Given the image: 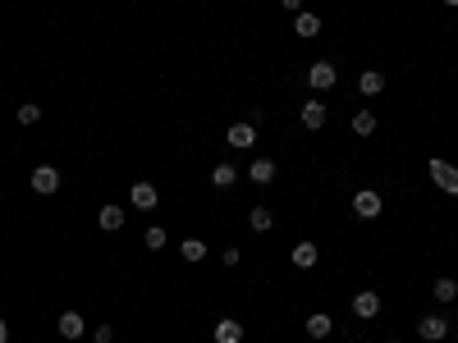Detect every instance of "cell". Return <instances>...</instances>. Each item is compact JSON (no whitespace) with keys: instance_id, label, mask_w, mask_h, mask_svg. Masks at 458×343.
<instances>
[{"instance_id":"cell-1","label":"cell","mask_w":458,"mask_h":343,"mask_svg":"<svg viewBox=\"0 0 458 343\" xmlns=\"http://www.w3.org/2000/svg\"><path fill=\"white\" fill-rule=\"evenodd\" d=\"M426 174H431V183L440 192H450V197H458V165H450V161H426Z\"/></svg>"},{"instance_id":"cell-2","label":"cell","mask_w":458,"mask_h":343,"mask_svg":"<svg viewBox=\"0 0 458 343\" xmlns=\"http://www.w3.org/2000/svg\"><path fill=\"white\" fill-rule=\"evenodd\" d=\"M335 83H339V64L335 60H316L307 69V87H311V92H330Z\"/></svg>"},{"instance_id":"cell-3","label":"cell","mask_w":458,"mask_h":343,"mask_svg":"<svg viewBox=\"0 0 458 343\" xmlns=\"http://www.w3.org/2000/svg\"><path fill=\"white\" fill-rule=\"evenodd\" d=\"M28 183H33V192H42V197H51V192H60V170L55 165H37L33 174H28Z\"/></svg>"},{"instance_id":"cell-4","label":"cell","mask_w":458,"mask_h":343,"mask_svg":"<svg viewBox=\"0 0 458 343\" xmlns=\"http://www.w3.org/2000/svg\"><path fill=\"white\" fill-rule=\"evenodd\" d=\"M381 211H385L381 192L362 188V192H357V197H353V215H357V220H376V215H381Z\"/></svg>"},{"instance_id":"cell-5","label":"cell","mask_w":458,"mask_h":343,"mask_svg":"<svg viewBox=\"0 0 458 343\" xmlns=\"http://www.w3.org/2000/svg\"><path fill=\"white\" fill-rule=\"evenodd\" d=\"M353 316L357 320H376V316H381V293H376V289H362L353 298Z\"/></svg>"},{"instance_id":"cell-6","label":"cell","mask_w":458,"mask_h":343,"mask_svg":"<svg viewBox=\"0 0 458 343\" xmlns=\"http://www.w3.org/2000/svg\"><path fill=\"white\" fill-rule=\"evenodd\" d=\"M417 335H422L426 343H440V339H450V320L431 311V316H422V320H417Z\"/></svg>"},{"instance_id":"cell-7","label":"cell","mask_w":458,"mask_h":343,"mask_svg":"<svg viewBox=\"0 0 458 343\" xmlns=\"http://www.w3.org/2000/svg\"><path fill=\"white\" fill-rule=\"evenodd\" d=\"M303 330H307V339H330V330H335V316H330V311H311V316L303 320Z\"/></svg>"},{"instance_id":"cell-8","label":"cell","mask_w":458,"mask_h":343,"mask_svg":"<svg viewBox=\"0 0 458 343\" xmlns=\"http://www.w3.org/2000/svg\"><path fill=\"white\" fill-rule=\"evenodd\" d=\"M129 202L138 206V211H156V183H147V179H138L129 188Z\"/></svg>"},{"instance_id":"cell-9","label":"cell","mask_w":458,"mask_h":343,"mask_svg":"<svg viewBox=\"0 0 458 343\" xmlns=\"http://www.w3.org/2000/svg\"><path fill=\"white\" fill-rule=\"evenodd\" d=\"M83 311H60V320H55V330H60V339H83Z\"/></svg>"},{"instance_id":"cell-10","label":"cell","mask_w":458,"mask_h":343,"mask_svg":"<svg viewBox=\"0 0 458 343\" xmlns=\"http://www.w3.org/2000/svg\"><path fill=\"white\" fill-rule=\"evenodd\" d=\"M225 142L234 146V151H248L252 142H257V129L252 124H229V133H225Z\"/></svg>"},{"instance_id":"cell-11","label":"cell","mask_w":458,"mask_h":343,"mask_svg":"<svg viewBox=\"0 0 458 343\" xmlns=\"http://www.w3.org/2000/svg\"><path fill=\"white\" fill-rule=\"evenodd\" d=\"M289 261H294L298 270H311V266H316V261H321V248H316V243H294V252H289Z\"/></svg>"},{"instance_id":"cell-12","label":"cell","mask_w":458,"mask_h":343,"mask_svg":"<svg viewBox=\"0 0 458 343\" xmlns=\"http://www.w3.org/2000/svg\"><path fill=\"white\" fill-rule=\"evenodd\" d=\"M357 92L362 96H381L385 92V74L381 69H362V74H357Z\"/></svg>"},{"instance_id":"cell-13","label":"cell","mask_w":458,"mask_h":343,"mask_svg":"<svg viewBox=\"0 0 458 343\" xmlns=\"http://www.w3.org/2000/svg\"><path fill=\"white\" fill-rule=\"evenodd\" d=\"M303 129L311 133L326 129V101H303Z\"/></svg>"},{"instance_id":"cell-14","label":"cell","mask_w":458,"mask_h":343,"mask_svg":"<svg viewBox=\"0 0 458 343\" xmlns=\"http://www.w3.org/2000/svg\"><path fill=\"white\" fill-rule=\"evenodd\" d=\"M294 33L303 37V42H311V37H321V18L311 14V9H298V18H294Z\"/></svg>"},{"instance_id":"cell-15","label":"cell","mask_w":458,"mask_h":343,"mask_svg":"<svg viewBox=\"0 0 458 343\" xmlns=\"http://www.w3.org/2000/svg\"><path fill=\"white\" fill-rule=\"evenodd\" d=\"M248 179L261 183V188H266V183H275V161H270V156H257V161H252V170H248Z\"/></svg>"},{"instance_id":"cell-16","label":"cell","mask_w":458,"mask_h":343,"mask_svg":"<svg viewBox=\"0 0 458 343\" xmlns=\"http://www.w3.org/2000/svg\"><path fill=\"white\" fill-rule=\"evenodd\" d=\"M216 343H243V320H216Z\"/></svg>"},{"instance_id":"cell-17","label":"cell","mask_w":458,"mask_h":343,"mask_svg":"<svg viewBox=\"0 0 458 343\" xmlns=\"http://www.w3.org/2000/svg\"><path fill=\"white\" fill-rule=\"evenodd\" d=\"M96 224H101V229L105 233H115V229H124V211H120V206H101V211H96Z\"/></svg>"},{"instance_id":"cell-18","label":"cell","mask_w":458,"mask_h":343,"mask_svg":"<svg viewBox=\"0 0 458 343\" xmlns=\"http://www.w3.org/2000/svg\"><path fill=\"white\" fill-rule=\"evenodd\" d=\"M207 252H211V248H207V243H202V238H183V243H179V257L188 261V266H197V261H207Z\"/></svg>"},{"instance_id":"cell-19","label":"cell","mask_w":458,"mask_h":343,"mask_svg":"<svg viewBox=\"0 0 458 343\" xmlns=\"http://www.w3.org/2000/svg\"><path fill=\"white\" fill-rule=\"evenodd\" d=\"M248 224H252V229H257V233H266L270 224H275V215H270L266 206H248Z\"/></svg>"},{"instance_id":"cell-20","label":"cell","mask_w":458,"mask_h":343,"mask_svg":"<svg viewBox=\"0 0 458 343\" xmlns=\"http://www.w3.org/2000/svg\"><path fill=\"white\" fill-rule=\"evenodd\" d=\"M234 183H239V170H234V165H216V170H211V188H234Z\"/></svg>"},{"instance_id":"cell-21","label":"cell","mask_w":458,"mask_h":343,"mask_svg":"<svg viewBox=\"0 0 458 343\" xmlns=\"http://www.w3.org/2000/svg\"><path fill=\"white\" fill-rule=\"evenodd\" d=\"M431 298L435 302H454L458 298V279H435L431 284Z\"/></svg>"},{"instance_id":"cell-22","label":"cell","mask_w":458,"mask_h":343,"mask_svg":"<svg viewBox=\"0 0 458 343\" xmlns=\"http://www.w3.org/2000/svg\"><path fill=\"white\" fill-rule=\"evenodd\" d=\"M353 133H357V137H372V133H376V115H372V110H357V115H353Z\"/></svg>"},{"instance_id":"cell-23","label":"cell","mask_w":458,"mask_h":343,"mask_svg":"<svg viewBox=\"0 0 458 343\" xmlns=\"http://www.w3.org/2000/svg\"><path fill=\"white\" fill-rule=\"evenodd\" d=\"M14 120L28 129V124H37V120H42V105H37V101H23V105H18V115H14Z\"/></svg>"},{"instance_id":"cell-24","label":"cell","mask_w":458,"mask_h":343,"mask_svg":"<svg viewBox=\"0 0 458 343\" xmlns=\"http://www.w3.org/2000/svg\"><path fill=\"white\" fill-rule=\"evenodd\" d=\"M142 243H147L151 252H161V248H165V243H170V238H165V229H161V224H151V229L142 233Z\"/></svg>"},{"instance_id":"cell-25","label":"cell","mask_w":458,"mask_h":343,"mask_svg":"<svg viewBox=\"0 0 458 343\" xmlns=\"http://www.w3.org/2000/svg\"><path fill=\"white\" fill-rule=\"evenodd\" d=\"M92 343H115V330L110 325H96L92 330Z\"/></svg>"},{"instance_id":"cell-26","label":"cell","mask_w":458,"mask_h":343,"mask_svg":"<svg viewBox=\"0 0 458 343\" xmlns=\"http://www.w3.org/2000/svg\"><path fill=\"white\" fill-rule=\"evenodd\" d=\"M220 261H225V266H239L243 252H239V248H220Z\"/></svg>"},{"instance_id":"cell-27","label":"cell","mask_w":458,"mask_h":343,"mask_svg":"<svg viewBox=\"0 0 458 343\" xmlns=\"http://www.w3.org/2000/svg\"><path fill=\"white\" fill-rule=\"evenodd\" d=\"M0 343H9V320L0 316Z\"/></svg>"},{"instance_id":"cell-28","label":"cell","mask_w":458,"mask_h":343,"mask_svg":"<svg viewBox=\"0 0 458 343\" xmlns=\"http://www.w3.org/2000/svg\"><path fill=\"white\" fill-rule=\"evenodd\" d=\"M280 5H285V9H294V14H298V9H303V0H280Z\"/></svg>"},{"instance_id":"cell-29","label":"cell","mask_w":458,"mask_h":343,"mask_svg":"<svg viewBox=\"0 0 458 343\" xmlns=\"http://www.w3.org/2000/svg\"><path fill=\"white\" fill-rule=\"evenodd\" d=\"M445 5H450V9H458V0H445Z\"/></svg>"},{"instance_id":"cell-30","label":"cell","mask_w":458,"mask_h":343,"mask_svg":"<svg viewBox=\"0 0 458 343\" xmlns=\"http://www.w3.org/2000/svg\"><path fill=\"white\" fill-rule=\"evenodd\" d=\"M385 343H403V339H385Z\"/></svg>"}]
</instances>
